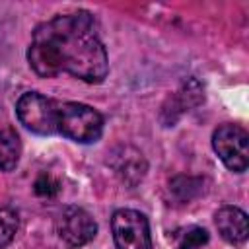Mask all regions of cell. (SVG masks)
<instances>
[{
  "label": "cell",
  "mask_w": 249,
  "mask_h": 249,
  "mask_svg": "<svg viewBox=\"0 0 249 249\" xmlns=\"http://www.w3.org/2000/svg\"><path fill=\"white\" fill-rule=\"evenodd\" d=\"M56 134L78 142L91 144L103 134V117L97 109L78 101H58Z\"/></svg>",
  "instance_id": "obj_2"
},
{
  "label": "cell",
  "mask_w": 249,
  "mask_h": 249,
  "mask_svg": "<svg viewBox=\"0 0 249 249\" xmlns=\"http://www.w3.org/2000/svg\"><path fill=\"white\" fill-rule=\"evenodd\" d=\"M21 156V140L18 132L12 126H2L0 128V169L2 171H12L19 163Z\"/></svg>",
  "instance_id": "obj_10"
},
{
  "label": "cell",
  "mask_w": 249,
  "mask_h": 249,
  "mask_svg": "<svg viewBox=\"0 0 249 249\" xmlns=\"http://www.w3.org/2000/svg\"><path fill=\"white\" fill-rule=\"evenodd\" d=\"M117 249H154L148 218L132 208H121L111 218Z\"/></svg>",
  "instance_id": "obj_5"
},
{
  "label": "cell",
  "mask_w": 249,
  "mask_h": 249,
  "mask_svg": "<svg viewBox=\"0 0 249 249\" xmlns=\"http://www.w3.org/2000/svg\"><path fill=\"white\" fill-rule=\"evenodd\" d=\"M204 101V89L200 86V82L196 78H189L175 95H171L167 99L169 105H163V111H161V121L165 123V126H171L179 117L181 113L196 107L198 103Z\"/></svg>",
  "instance_id": "obj_8"
},
{
  "label": "cell",
  "mask_w": 249,
  "mask_h": 249,
  "mask_svg": "<svg viewBox=\"0 0 249 249\" xmlns=\"http://www.w3.org/2000/svg\"><path fill=\"white\" fill-rule=\"evenodd\" d=\"M27 60L41 78L70 74L88 84H101L109 74V58L97 23L86 10L39 23L27 49Z\"/></svg>",
  "instance_id": "obj_1"
},
{
  "label": "cell",
  "mask_w": 249,
  "mask_h": 249,
  "mask_svg": "<svg viewBox=\"0 0 249 249\" xmlns=\"http://www.w3.org/2000/svg\"><path fill=\"white\" fill-rule=\"evenodd\" d=\"M202 185L204 181L200 177L177 175L169 181V193L177 202H189L202 193Z\"/></svg>",
  "instance_id": "obj_11"
},
{
  "label": "cell",
  "mask_w": 249,
  "mask_h": 249,
  "mask_svg": "<svg viewBox=\"0 0 249 249\" xmlns=\"http://www.w3.org/2000/svg\"><path fill=\"white\" fill-rule=\"evenodd\" d=\"M58 101L45 97L37 91H25L16 103L18 121L39 136L56 134Z\"/></svg>",
  "instance_id": "obj_3"
},
{
  "label": "cell",
  "mask_w": 249,
  "mask_h": 249,
  "mask_svg": "<svg viewBox=\"0 0 249 249\" xmlns=\"http://www.w3.org/2000/svg\"><path fill=\"white\" fill-rule=\"evenodd\" d=\"M212 148L230 171L243 173L249 167V134L243 126L220 124L212 134Z\"/></svg>",
  "instance_id": "obj_4"
},
{
  "label": "cell",
  "mask_w": 249,
  "mask_h": 249,
  "mask_svg": "<svg viewBox=\"0 0 249 249\" xmlns=\"http://www.w3.org/2000/svg\"><path fill=\"white\" fill-rule=\"evenodd\" d=\"M56 231H58V237L68 247L76 249V247L89 243L95 237L97 224L88 210L70 204V206L62 208V212L56 220Z\"/></svg>",
  "instance_id": "obj_6"
},
{
  "label": "cell",
  "mask_w": 249,
  "mask_h": 249,
  "mask_svg": "<svg viewBox=\"0 0 249 249\" xmlns=\"http://www.w3.org/2000/svg\"><path fill=\"white\" fill-rule=\"evenodd\" d=\"M214 222H216V228H218L220 235L231 245L243 243L249 235L247 214L237 206L226 204V206L218 208V212L214 214Z\"/></svg>",
  "instance_id": "obj_9"
},
{
  "label": "cell",
  "mask_w": 249,
  "mask_h": 249,
  "mask_svg": "<svg viewBox=\"0 0 249 249\" xmlns=\"http://www.w3.org/2000/svg\"><path fill=\"white\" fill-rule=\"evenodd\" d=\"M18 228H19L18 212L8 206H2L0 208V249L6 247L8 243H12Z\"/></svg>",
  "instance_id": "obj_12"
},
{
  "label": "cell",
  "mask_w": 249,
  "mask_h": 249,
  "mask_svg": "<svg viewBox=\"0 0 249 249\" xmlns=\"http://www.w3.org/2000/svg\"><path fill=\"white\" fill-rule=\"evenodd\" d=\"M107 163L121 177V181L130 185V187L138 185L148 171V163H146L142 152L136 150L134 146H128V144L126 146L121 144V146L113 148L109 158H107Z\"/></svg>",
  "instance_id": "obj_7"
},
{
  "label": "cell",
  "mask_w": 249,
  "mask_h": 249,
  "mask_svg": "<svg viewBox=\"0 0 249 249\" xmlns=\"http://www.w3.org/2000/svg\"><path fill=\"white\" fill-rule=\"evenodd\" d=\"M208 231L204 228L198 226H191L187 230H183V233H179L177 237V247L179 249H198L202 245L208 243Z\"/></svg>",
  "instance_id": "obj_13"
},
{
  "label": "cell",
  "mask_w": 249,
  "mask_h": 249,
  "mask_svg": "<svg viewBox=\"0 0 249 249\" xmlns=\"http://www.w3.org/2000/svg\"><path fill=\"white\" fill-rule=\"evenodd\" d=\"M33 193L41 198H54L60 193V181L51 171H43L33 183Z\"/></svg>",
  "instance_id": "obj_14"
}]
</instances>
